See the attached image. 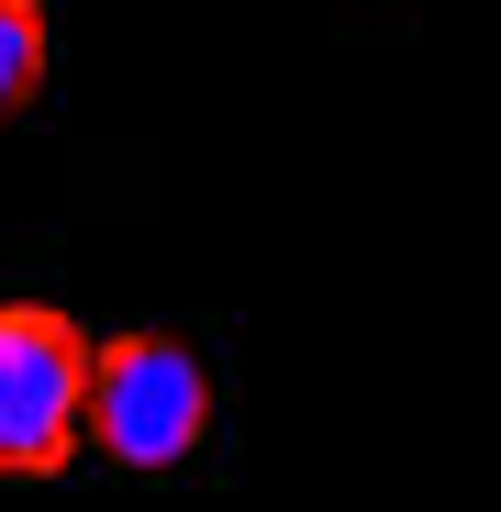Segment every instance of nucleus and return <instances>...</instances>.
Wrapping results in <instances>:
<instances>
[{"mask_svg":"<svg viewBox=\"0 0 501 512\" xmlns=\"http://www.w3.org/2000/svg\"><path fill=\"white\" fill-rule=\"evenodd\" d=\"M90 435L112 468H190L212 435V368L167 334H123V346L90 357Z\"/></svg>","mask_w":501,"mask_h":512,"instance_id":"obj_2","label":"nucleus"},{"mask_svg":"<svg viewBox=\"0 0 501 512\" xmlns=\"http://www.w3.org/2000/svg\"><path fill=\"white\" fill-rule=\"evenodd\" d=\"M90 435V346L45 301H0V479H56Z\"/></svg>","mask_w":501,"mask_h":512,"instance_id":"obj_1","label":"nucleus"},{"mask_svg":"<svg viewBox=\"0 0 501 512\" xmlns=\"http://www.w3.org/2000/svg\"><path fill=\"white\" fill-rule=\"evenodd\" d=\"M45 90V12L34 0H0V123Z\"/></svg>","mask_w":501,"mask_h":512,"instance_id":"obj_3","label":"nucleus"}]
</instances>
